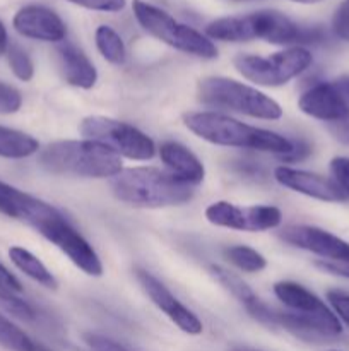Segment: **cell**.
I'll return each instance as SVG.
<instances>
[{
  "label": "cell",
  "mask_w": 349,
  "mask_h": 351,
  "mask_svg": "<svg viewBox=\"0 0 349 351\" xmlns=\"http://www.w3.org/2000/svg\"><path fill=\"white\" fill-rule=\"evenodd\" d=\"M0 213L36 230L88 276L103 274L94 249L51 204L0 182Z\"/></svg>",
  "instance_id": "cell-1"
},
{
  "label": "cell",
  "mask_w": 349,
  "mask_h": 351,
  "mask_svg": "<svg viewBox=\"0 0 349 351\" xmlns=\"http://www.w3.org/2000/svg\"><path fill=\"white\" fill-rule=\"evenodd\" d=\"M205 36L219 41L266 40L274 45L320 43L324 31L318 27H303L277 10H259L245 16L221 17L205 27Z\"/></svg>",
  "instance_id": "cell-2"
},
{
  "label": "cell",
  "mask_w": 349,
  "mask_h": 351,
  "mask_svg": "<svg viewBox=\"0 0 349 351\" xmlns=\"http://www.w3.org/2000/svg\"><path fill=\"white\" fill-rule=\"evenodd\" d=\"M183 123L195 136L216 146L274 153L281 158L293 151V141L287 137L243 123L224 113L190 112L183 117Z\"/></svg>",
  "instance_id": "cell-3"
},
{
  "label": "cell",
  "mask_w": 349,
  "mask_h": 351,
  "mask_svg": "<svg viewBox=\"0 0 349 351\" xmlns=\"http://www.w3.org/2000/svg\"><path fill=\"white\" fill-rule=\"evenodd\" d=\"M274 293L291 311H274V326H281L305 339L334 338L342 332L337 315L300 283L279 281L274 285Z\"/></svg>",
  "instance_id": "cell-4"
},
{
  "label": "cell",
  "mask_w": 349,
  "mask_h": 351,
  "mask_svg": "<svg viewBox=\"0 0 349 351\" xmlns=\"http://www.w3.org/2000/svg\"><path fill=\"white\" fill-rule=\"evenodd\" d=\"M112 191L118 201L135 208L181 206L194 197L192 185L153 167L122 168L112 178Z\"/></svg>",
  "instance_id": "cell-5"
},
{
  "label": "cell",
  "mask_w": 349,
  "mask_h": 351,
  "mask_svg": "<svg viewBox=\"0 0 349 351\" xmlns=\"http://www.w3.org/2000/svg\"><path fill=\"white\" fill-rule=\"evenodd\" d=\"M40 165L55 175L113 178L122 171V158L96 141H57L40 153Z\"/></svg>",
  "instance_id": "cell-6"
},
{
  "label": "cell",
  "mask_w": 349,
  "mask_h": 351,
  "mask_svg": "<svg viewBox=\"0 0 349 351\" xmlns=\"http://www.w3.org/2000/svg\"><path fill=\"white\" fill-rule=\"evenodd\" d=\"M198 101L205 106L242 113L252 119L279 120L283 108L259 89L229 77H205L198 82Z\"/></svg>",
  "instance_id": "cell-7"
},
{
  "label": "cell",
  "mask_w": 349,
  "mask_h": 351,
  "mask_svg": "<svg viewBox=\"0 0 349 351\" xmlns=\"http://www.w3.org/2000/svg\"><path fill=\"white\" fill-rule=\"evenodd\" d=\"M132 10L135 19L147 33L163 43L170 45L171 48L201 58L218 57V48L212 43L211 38L187 24L178 23L174 17H171L159 7L144 2V0H133Z\"/></svg>",
  "instance_id": "cell-8"
},
{
  "label": "cell",
  "mask_w": 349,
  "mask_h": 351,
  "mask_svg": "<svg viewBox=\"0 0 349 351\" xmlns=\"http://www.w3.org/2000/svg\"><path fill=\"white\" fill-rule=\"evenodd\" d=\"M311 53L303 47H291L269 57L260 55H238L233 64L248 81L266 88H276L303 74L311 65Z\"/></svg>",
  "instance_id": "cell-9"
},
{
  "label": "cell",
  "mask_w": 349,
  "mask_h": 351,
  "mask_svg": "<svg viewBox=\"0 0 349 351\" xmlns=\"http://www.w3.org/2000/svg\"><path fill=\"white\" fill-rule=\"evenodd\" d=\"M79 130L86 139L105 144L118 156H125L129 160L147 161L156 154L154 141L127 122L99 115L86 117L79 125Z\"/></svg>",
  "instance_id": "cell-10"
},
{
  "label": "cell",
  "mask_w": 349,
  "mask_h": 351,
  "mask_svg": "<svg viewBox=\"0 0 349 351\" xmlns=\"http://www.w3.org/2000/svg\"><path fill=\"white\" fill-rule=\"evenodd\" d=\"M205 218L222 228L257 233L277 228L283 221V213L276 206H236L218 201L205 209Z\"/></svg>",
  "instance_id": "cell-11"
},
{
  "label": "cell",
  "mask_w": 349,
  "mask_h": 351,
  "mask_svg": "<svg viewBox=\"0 0 349 351\" xmlns=\"http://www.w3.org/2000/svg\"><path fill=\"white\" fill-rule=\"evenodd\" d=\"M279 237L289 245L320 256L322 261H349V243L317 226L291 225L281 230Z\"/></svg>",
  "instance_id": "cell-12"
},
{
  "label": "cell",
  "mask_w": 349,
  "mask_h": 351,
  "mask_svg": "<svg viewBox=\"0 0 349 351\" xmlns=\"http://www.w3.org/2000/svg\"><path fill=\"white\" fill-rule=\"evenodd\" d=\"M135 276L139 280L140 287L146 291L147 297L151 298L154 305L170 319L173 324H177V328H180L181 331L187 332V335L197 336L202 332V322L198 321L197 315L192 311H188L159 280L153 276L151 273L144 269H135Z\"/></svg>",
  "instance_id": "cell-13"
},
{
  "label": "cell",
  "mask_w": 349,
  "mask_h": 351,
  "mask_svg": "<svg viewBox=\"0 0 349 351\" xmlns=\"http://www.w3.org/2000/svg\"><path fill=\"white\" fill-rule=\"evenodd\" d=\"M12 26L21 36L29 40L60 43L67 36V26L55 10L44 5H26L16 12Z\"/></svg>",
  "instance_id": "cell-14"
},
{
  "label": "cell",
  "mask_w": 349,
  "mask_h": 351,
  "mask_svg": "<svg viewBox=\"0 0 349 351\" xmlns=\"http://www.w3.org/2000/svg\"><path fill=\"white\" fill-rule=\"evenodd\" d=\"M298 106L308 117L322 120L328 125L349 119V105L334 82H317L308 88L300 96Z\"/></svg>",
  "instance_id": "cell-15"
},
{
  "label": "cell",
  "mask_w": 349,
  "mask_h": 351,
  "mask_svg": "<svg viewBox=\"0 0 349 351\" xmlns=\"http://www.w3.org/2000/svg\"><path fill=\"white\" fill-rule=\"evenodd\" d=\"M274 178L277 184L289 191L300 192L308 197L318 199L325 202H344L348 195L337 187L332 178H325L322 175L311 173V171L296 170L289 167H277L274 170Z\"/></svg>",
  "instance_id": "cell-16"
},
{
  "label": "cell",
  "mask_w": 349,
  "mask_h": 351,
  "mask_svg": "<svg viewBox=\"0 0 349 351\" xmlns=\"http://www.w3.org/2000/svg\"><path fill=\"white\" fill-rule=\"evenodd\" d=\"M159 158L168 168V173L187 185H197L204 180L205 168L187 146L168 141L159 146Z\"/></svg>",
  "instance_id": "cell-17"
},
{
  "label": "cell",
  "mask_w": 349,
  "mask_h": 351,
  "mask_svg": "<svg viewBox=\"0 0 349 351\" xmlns=\"http://www.w3.org/2000/svg\"><path fill=\"white\" fill-rule=\"evenodd\" d=\"M65 82L82 89H91L98 81V71L88 55L72 43H62L57 50Z\"/></svg>",
  "instance_id": "cell-18"
},
{
  "label": "cell",
  "mask_w": 349,
  "mask_h": 351,
  "mask_svg": "<svg viewBox=\"0 0 349 351\" xmlns=\"http://www.w3.org/2000/svg\"><path fill=\"white\" fill-rule=\"evenodd\" d=\"M40 143L23 130L0 125V158L23 160L38 153Z\"/></svg>",
  "instance_id": "cell-19"
},
{
  "label": "cell",
  "mask_w": 349,
  "mask_h": 351,
  "mask_svg": "<svg viewBox=\"0 0 349 351\" xmlns=\"http://www.w3.org/2000/svg\"><path fill=\"white\" fill-rule=\"evenodd\" d=\"M9 259L12 261V264L21 271V273H24L27 278H31L33 281L40 283L41 287L50 288V290H57L58 285L53 274H51L50 271L47 269V266H44L34 254H31L29 250L23 249V247H10Z\"/></svg>",
  "instance_id": "cell-20"
},
{
  "label": "cell",
  "mask_w": 349,
  "mask_h": 351,
  "mask_svg": "<svg viewBox=\"0 0 349 351\" xmlns=\"http://www.w3.org/2000/svg\"><path fill=\"white\" fill-rule=\"evenodd\" d=\"M211 274L216 278V281H218L219 285H222V287L236 298V300L242 302V304L245 305L246 311L260 302V298L250 290L248 285H246L242 278L236 276L235 273H231V271L224 269V267L221 266H211Z\"/></svg>",
  "instance_id": "cell-21"
},
{
  "label": "cell",
  "mask_w": 349,
  "mask_h": 351,
  "mask_svg": "<svg viewBox=\"0 0 349 351\" xmlns=\"http://www.w3.org/2000/svg\"><path fill=\"white\" fill-rule=\"evenodd\" d=\"M94 40L99 53H101L103 58L108 60L109 64L122 65L123 62H125V43H123L122 36H120L113 27L105 26V24L99 26L94 33Z\"/></svg>",
  "instance_id": "cell-22"
},
{
  "label": "cell",
  "mask_w": 349,
  "mask_h": 351,
  "mask_svg": "<svg viewBox=\"0 0 349 351\" xmlns=\"http://www.w3.org/2000/svg\"><path fill=\"white\" fill-rule=\"evenodd\" d=\"M224 257L233 266L245 271V273H259V271L266 269L267 266V261L262 254L245 245L229 247L224 250Z\"/></svg>",
  "instance_id": "cell-23"
},
{
  "label": "cell",
  "mask_w": 349,
  "mask_h": 351,
  "mask_svg": "<svg viewBox=\"0 0 349 351\" xmlns=\"http://www.w3.org/2000/svg\"><path fill=\"white\" fill-rule=\"evenodd\" d=\"M0 346L10 351H36L33 339L0 314Z\"/></svg>",
  "instance_id": "cell-24"
},
{
  "label": "cell",
  "mask_w": 349,
  "mask_h": 351,
  "mask_svg": "<svg viewBox=\"0 0 349 351\" xmlns=\"http://www.w3.org/2000/svg\"><path fill=\"white\" fill-rule=\"evenodd\" d=\"M7 62H9V67L12 71V74L16 75L21 81L27 82L33 79L34 75V65L31 60L29 55L26 53V50H23L17 45H10L7 48Z\"/></svg>",
  "instance_id": "cell-25"
},
{
  "label": "cell",
  "mask_w": 349,
  "mask_h": 351,
  "mask_svg": "<svg viewBox=\"0 0 349 351\" xmlns=\"http://www.w3.org/2000/svg\"><path fill=\"white\" fill-rule=\"evenodd\" d=\"M0 305L5 308L9 314L16 315L17 319H23V321H33L34 319V311L27 302L17 298L12 291L3 290L0 288Z\"/></svg>",
  "instance_id": "cell-26"
},
{
  "label": "cell",
  "mask_w": 349,
  "mask_h": 351,
  "mask_svg": "<svg viewBox=\"0 0 349 351\" xmlns=\"http://www.w3.org/2000/svg\"><path fill=\"white\" fill-rule=\"evenodd\" d=\"M23 106V95L14 86L0 82V115L19 112Z\"/></svg>",
  "instance_id": "cell-27"
},
{
  "label": "cell",
  "mask_w": 349,
  "mask_h": 351,
  "mask_svg": "<svg viewBox=\"0 0 349 351\" xmlns=\"http://www.w3.org/2000/svg\"><path fill=\"white\" fill-rule=\"evenodd\" d=\"M332 180L337 184V187L348 195L349 199V158L337 156L331 161Z\"/></svg>",
  "instance_id": "cell-28"
},
{
  "label": "cell",
  "mask_w": 349,
  "mask_h": 351,
  "mask_svg": "<svg viewBox=\"0 0 349 351\" xmlns=\"http://www.w3.org/2000/svg\"><path fill=\"white\" fill-rule=\"evenodd\" d=\"M332 31L341 40L349 41V0H344L332 17Z\"/></svg>",
  "instance_id": "cell-29"
},
{
  "label": "cell",
  "mask_w": 349,
  "mask_h": 351,
  "mask_svg": "<svg viewBox=\"0 0 349 351\" xmlns=\"http://www.w3.org/2000/svg\"><path fill=\"white\" fill-rule=\"evenodd\" d=\"M67 2L99 12H120L127 5V0H67Z\"/></svg>",
  "instance_id": "cell-30"
},
{
  "label": "cell",
  "mask_w": 349,
  "mask_h": 351,
  "mask_svg": "<svg viewBox=\"0 0 349 351\" xmlns=\"http://www.w3.org/2000/svg\"><path fill=\"white\" fill-rule=\"evenodd\" d=\"M231 170L235 171V173L242 175V177L252 178V180H263V178H266V170H263L257 161L236 160L231 161Z\"/></svg>",
  "instance_id": "cell-31"
},
{
  "label": "cell",
  "mask_w": 349,
  "mask_h": 351,
  "mask_svg": "<svg viewBox=\"0 0 349 351\" xmlns=\"http://www.w3.org/2000/svg\"><path fill=\"white\" fill-rule=\"evenodd\" d=\"M327 300L332 305L335 314H337V319L341 317L349 326V295L344 293V291L332 290L327 291Z\"/></svg>",
  "instance_id": "cell-32"
},
{
  "label": "cell",
  "mask_w": 349,
  "mask_h": 351,
  "mask_svg": "<svg viewBox=\"0 0 349 351\" xmlns=\"http://www.w3.org/2000/svg\"><path fill=\"white\" fill-rule=\"evenodd\" d=\"M84 341L91 351H129L127 348H123L122 345L113 341V339L99 335H91V332L84 335Z\"/></svg>",
  "instance_id": "cell-33"
},
{
  "label": "cell",
  "mask_w": 349,
  "mask_h": 351,
  "mask_svg": "<svg viewBox=\"0 0 349 351\" xmlns=\"http://www.w3.org/2000/svg\"><path fill=\"white\" fill-rule=\"evenodd\" d=\"M315 266H317L318 269L324 271V273L349 278V261H344V263H335V261H317Z\"/></svg>",
  "instance_id": "cell-34"
},
{
  "label": "cell",
  "mask_w": 349,
  "mask_h": 351,
  "mask_svg": "<svg viewBox=\"0 0 349 351\" xmlns=\"http://www.w3.org/2000/svg\"><path fill=\"white\" fill-rule=\"evenodd\" d=\"M0 288L12 291V293H19V291H23V285H21V281L17 280V278L14 276V274L10 273L3 264H0Z\"/></svg>",
  "instance_id": "cell-35"
},
{
  "label": "cell",
  "mask_w": 349,
  "mask_h": 351,
  "mask_svg": "<svg viewBox=\"0 0 349 351\" xmlns=\"http://www.w3.org/2000/svg\"><path fill=\"white\" fill-rule=\"evenodd\" d=\"M311 153V146L307 143V141H293V151L286 156H283L284 161H301Z\"/></svg>",
  "instance_id": "cell-36"
},
{
  "label": "cell",
  "mask_w": 349,
  "mask_h": 351,
  "mask_svg": "<svg viewBox=\"0 0 349 351\" xmlns=\"http://www.w3.org/2000/svg\"><path fill=\"white\" fill-rule=\"evenodd\" d=\"M328 130H331L332 136H334L339 143L349 146V119L341 120V122L337 123H332V125H328Z\"/></svg>",
  "instance_id": "cell-37"
},
{
  "label": "cell",
  "mask_w": 349,
  "mask_h": 351,
  "mask_svg": "<svg viewBox=\"0 0 349 351\" xmlns=\"http://www.w3.org/2000/svg\"><path fill=\"white\" fill-rule=\"evenodd\" d=\"M334 86L339 89V93L342 95V98H344L346 103L349 105V75H346V77H341V79H337V81H334Z\"/></svg>",
  "instance_id": "cell-38"
},
{
  "label": "cell",
  "mask_w": 349,
  "mask_h": 351,
  "mask_svg": "<svg viewBox=\"0 0 349 351\" xmlns=\"http://www.w3.org/2000/svg\"><path fill=\"white\" fill-rule=\"evenodd\" d=\"M7 48H9V38H7L5 26H3V23L0 21V55L7 53Z\"/></svg>",
  "instance_id": "cell-39"
},
{
  "label": "cell",
  "mask_w": 349,
  "mask_h": 351,
  "mask_svg": "<svg viewBox=\"0 0 349 351\" xmlns=\"http://www.w3.org/2000/svg\"><path fill=\"white\" fill-rule=\"evenodd\" d=\"M231 351H259V350L248 348V346H235V348H231Z\"/></svg>",
  "instance_id": "cell-40"
},
{
  "label": "cell",
  "mask_w": 349,
  "mask_h": 351,
  "mask_svg": "<svg viewBox=\"0 0 349 351\" xmlns=\"http://www.w3.org/2000/svg\"><path fill=\"white\" fill-rule=\"evenodd\" d=\"M293 2H298V3H318V2H322V0H293Z\"/></svg>",
  "instance_id": "cell-41"
},
{
  "label": "cell",
  "mask_w": 349,
  "mask_h": 351,
  "mask_svg": "<svg viewBox=\"0 0 349 351\" xmlns=\"http://www.w3.org/2000/svg\"><path fill=\"white\" fill-rule=\"evenodd\" d=\"M36 351H50V350H47V348H44V346L36 345Z\"/></svg>",
  "instance_id": "cell-42"
},
{
  "label": "cell",
  "mask_w": 349,
  "mask_h": 351,
  "mask_svg": "<svg viewBox=\"0 0 349 351\" xmlns=\"http://www.w3.org/2000/svg\"><path fill=\"white\" fill-rule=\"evenodd\" d=\"M236 2H243V0H236Z\"/></svg>",
  "instance_id": "cell-43"
},
{
  "label": "cell",
  "mask_w": 349,
  "mask_h": 351,
  "mask_svg": "<svg viewBox=\"0 0 349 351\" xmlns=\"http://www.w3.org/2000/svg\"><path fill=\"white\" fill-rule=\"evenodd\" d=\"M328 351H337V350H328Z\"/></svg>",
  "instance_id": "cell-44"
}]
</instances>
